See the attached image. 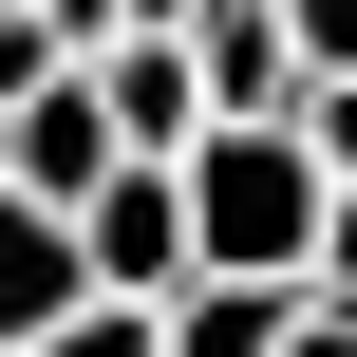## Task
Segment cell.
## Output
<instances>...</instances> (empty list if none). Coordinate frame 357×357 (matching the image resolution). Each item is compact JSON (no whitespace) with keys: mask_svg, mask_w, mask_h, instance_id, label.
<instances>
[{"mask_svg":"<svg viewBox=\"0 0 357 357\" xmlns=\"http://www.w3.org/2000/svg\"><path fill=\"white\" fill-rule=\"evenodd\" d=\"M282 320H301V282H188L169 357H282Z\"/></svg>","mask_w":357,"mask_h":357,"instance_id":"52a82bcc","label":"cell"},{"mask_svg":"<svg viewBox=\"0 0 357 357\" xmlns=\"http://www.w3.org/2000/svg\"><path fill=\"white\" fill-rule=\"evenodd\" d=\"M320 301H357V169H339V207H320Z\"/></svg>","mask_w":357,"mask_h":357,"instance_id":"7c38bea8","label":"cell"},{"mask_svg":"<svg viewBox=\"0 0 357 357\" xmlns=\"http://www.w3.org/2000/svg\"><path fill=\"white\" fill-rule=\"evenodd\" d=\"M301 151H320V169H357V75H320V94H301Z\"/></svg>","mask_w":357,"mask_h":357,"instance_id":"30bf717a","label":"cell"},{"mask_svg":"<svg viewBox=\"0 0 357 357\" xmlns=\"http://www.w3.org/2000/svg\"><path fill=\"white\" fill-rule=\"evenodd\" d=\"M301 19V75H357V0H282Z\"/></svg>","mask_w":357,"mask_h":357,"instance_id":"9c48e42d","label":"cell"},{"mask_svg":"<svg viewBox=\"0 0 357 357\" xmlns=\"http://www.w3.org/2000/svg\"><path fill=\"white\" fill-rule=\"evenodd\" d=\"M132 169V132H113V94H94V56L75 75H38L19 113H0V188H38V207H94Z\"/></svg>","mask_w":357,"mask_h":357,"instance_id":"3957f363","label":"cell"},{"mask_svg":"<svg viewBox=\"0 0 357 357\" xmlns=\"http://www.w3.org/2000/svg\"><path fill=\"white\" fill-rule=\"evenodd\" d=\"M94 301V245H75V207H38V188H0V339L38 357L56 320Z\"/></svg>","mask_w":357,"mask_h":357,"instance_id":"5b68a950","label":"cell"},{"mask_svg":"<svg viewBox=\"0 0 357 357\" xmlns=\"http://www.w3.org/2000/svg\"><path fill=\"white\" fill-rule=\"evenodd\" d=\"M169 169H188V264H207V282H320L339 169L301 151V113H226V132H188Z\"/></svg>","mask_w":357,"mask_h":357,"instance_id":"6da1fadb","label":"cell"},{"mask_svg":"<svg viewBox=\"0 0 357 357\" xmlns=\"http://www.w3.org/2000/svg\"><path fill=\"white\" fill-rule=\"evenodd\" d=\"M94 94H113V132H132V151H188V132H207L188 38H113V56H94Z\"/></svg>","mask_w":357,"mask_h":357,"instance_id":"8992f818","label":"cell"},{"mask_svg":"<svg viewBox=\"0 0 357 357\" xmlns=\"http://www.w3.org/2000/svg\"><path fill=\"white\" fill-rule=\"evenodd\" d=\"M282 357H357V301H320V282H301V320H282Z\"/></svg>","mask_w":357,"mask_h":357,"instance_id":"8fae6325","label":"cell"},{"mask_svg":"<svg viewBox=\"0 0 357 357\" xmlns=\"http://www.w3.org/2000/svg\"><path fill=\"white\" fill-rule=\"evenodd\" d=\"M188 75H207V132H226V113H301V94H320L282 0H188Z\"/></svg>","mask_w":357,"mask_h":357,"instance_id":"277c9868","label":"cell"},{"mask_svg":"<svg viewBox=\"0 0 357 357\" xmlns=\"http://www.w3.org/2000/svg\"><path fill=\"white\" fill-rule=\"evenodd\" d=\"M75 245H94V301H188L207 264H188V169L169 151H132L94 207H75Z\"/></svg>","mask_w":357,"mask_h":357,"instance_id":"7a4b0ae2","label":"cell"},{"mask_svg":"<svg viewBox=\"0 0 357 357\" xmlns=\"http://www.w3.org/2000/svg\"><path fill=\"white\" fill-rule=\"evenodd\" d=\"M0 357H19V339H0Z\"/></svg>","mask_w":357,"mask_h":357,"instance_id":"4fadbf2b","label":"cell"},{"mask_svg":"<svg viewBox=\"0 0 357 357\" xmlns=\"http://www.w3.org/2000/svg\"><path fill=\"white\" fill-rule=\"evenodd\" d=\"M38 357H169V301H75Z\"/></svg>","mask_w":357,"mask_h":357,"instance_id":"ba28073f","label":"cell"}]
</instances>
